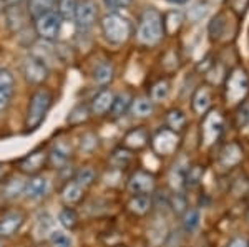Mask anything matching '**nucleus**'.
Segmentation results:
<instances>
[{"mask_svg":"<svg viewBox=\"0 0 249 247\" xmlns=\"http://www.w3.org/2000/svg\"><path fill=\"white\" fill-rule=\"evenodd\" d=\"M164 37L163 15L155 7H146L138 20L136 29V42L142 47H156Z\"/></svg>","mask_w":249,"mask_h":247,"instance_id":"1","label":"nucleus"},{"mask_svg":"<svg viewBox=\"0 0 249 247\" xmlns=\"http://www.w3.org/2000/svg\"><path fill=\"white\" fill-rule=\"evenodd\" d=\"M103 37L111 45H123L128 42V38L133 35V25L126 17H123L118 12H110L100 22Z\"/></svg>","mask_w":249,"mask_h":247,"instance_id":"2","label":"nucleus"},{"mask_svg":"<svg viewBox=\"0 0 249 247\" xmlns=\"http://www.w3.org/2000/svg\"><path fill=\"white\" fill-rule=\"evenodd\" d=\"M53 103V95L47 88H40L32 95L29 110H27L25 125L29 130H37L43 121H45L47 113L52 108Z\"/></svg>","mask_w":249,"mask_h":247,"instance_id":"3","label":"nucleus"},{"mask_svg":"<svg viewBox=\"0 0 249 247\" xmlns=\"http://www.w3.org/2000/svg\"><path fill=\"white\" fill-rule=\"evenodd\" d=\"M224 91H226V99L230 103L243 101L249 91V77H248L246 71L243 68L232 70L226 78Z\"/></svg>","mask_w":249,"mask_h":247,"instance_id":"4","label":"nucleus"},{"mask_svg":"<svg viewBox=\"0 0 249 247\" xmlns=\"http://www.w3.org/2000/svg\"><path fill=\"white\" fill-rule=\"evenodd\" d=\"M62 23H63V20L57 14V10L45 12V14L35 17V32H37L38 37L42 40H45V42H53L60 35Z\"/></svg>","mask_w":249,"mask_h":247,"instance_id":"5","label":"nucleus"},{"mask_svg":"<svg viewBox=\"0 0 249 247\" xmlns=\"http://www.w3.org/2000/svg\"><path fill=\"white\" fill-rule=\"evenodd\" d=\"M224 130V119L221 116L219 111H210L204 116L201 125V139L206 146H211L216 143Z\"/></svg>","mask_w":249,"mask_h":247,"instance_id":"6","label":"nucleus"},{"mask_svg":"<svg viewBox=\"0 0 249 247\" xmlns=\"http://www.w3.org/2000/svg\"><path fill=\"white\" fill-rule=\"evenodd\" d=\"M98 18V7L93 0H83L78 3L77 12H75V25L80 32H87L96 23Z\"/></svg>","mask_w":249,"mask_h":247,"instance_id":"7","label":"nucleus"},{"mask_svg":"<svg viewBox=\"0 0 249 247\" xmlns=\"http://www.w3.org/2000/svg\"><path fill=\"white\" fill-rule=\"evenodd\" d=\"M22 70H23V77L32 85H40L48 78V66L42 60H38L34 55H29L22 63Z\"/></svg>","mask_w":249,"mask_h":247,"instance_id":"8","label":"nucleus"},{"mask_svg":"<svg viewBox=\"0 0 249 247\" xmlns=\"http://www.w3.org/2000/svg\"><path fill=\"white\" fill-rule=\"evenodd\" d=\"M179 145V136L176 131L170 128L160 130L153 138V149L161 156H170L176 151Z\"/></svg>","mask_w":249,"mask_h":247,"instance_id":"9","label":"nucleus"},{"mask_svg":"<svg viewBox=\"0 0 249 247\" xmlns=\"http://www.w3.org/2000/svg\"><path fill=\"white\" fill-rule=\"evenodd\" d=\"M15 93V78L10 70H0V111H5L10 106Z\"/></svg>","mask_w":249,"mask_h":247,"instance_id":"10","label":"nucleus"},{"mask_svg":"<svg viewBox=\"0 0 249 247\" xmlns=\"http://www.w3.org/2000/svg\"><path fill=\"white\" fill-rule=\"evenodd\" d=\"M48 163V154L45 151H34V153L27 154L23 159H20L18 168L22 173L25 174H37L38 171H42L45 168V165Z\"/></svg>","mask_w":249,"mask_h":247,"instance_id":"11","label":"nucleus"},{"mask_svg":"<svg viewBox=\"0 0 249 247\" xmlns=\"http://www.w3.org/2000/svg\"><path fill=\"white\" fill-rule=\"evenodd\" d=\"M155 188V178L150 173L136 171L128 181V191L131 194H150Z\"/></svg>","mask_w":249,"mask_h":247,"instance_id":"12","label":"nucleus"},{"mask_svg":"<svg viewBox=\"0 0 249 247\" xmlns=\"http://www.w3.org/2000/svg\"><path fill=\"white\" fill-rule=\"evenodd\" d=\"M113 99H115V95L111 90H108V88L100 90L93 97V99H91L90 113L95 115V116H105L107 113H110Z\"/></svg>","mask_w":249,"mask_h":247,"instance_id":"13","label":"nucleus"},{"mask_svg":"<svg viewBox=\"0 0 249 247\" xmlns=\"http://www.w3.org/2000/svg\"><path fill=\"white\" fill-rule=\"evenodd\" d=\"M23 214L20 211H12L7 213L5 216L0 219V239L2 237H10L15 232H18V229L23 224Z\"/></svg>","mask_w":249,"mask_h":247,"instance_id":"14","label":"nucleus"},{"mask_svg":"<svg viewBox=\"0 0 249 247\" xmlns=\"http://www.w3.org/2000/svg\"><path fill=\"white\" fill-rule=\"evenodd\" d=\"M48 191V181L42 176H34L29 182L25 184V189H23V194H25L27 199H32V201H38L47 194Z\"/></svg>","mask_w":249,"mask_h":247,"instance_id":"15","label":"nucleus"},{"mask_svg":"<svg viewBox=\"0 0 249 247\" xmlns=\"http://www.w3.org/2000/svg\"><path fill=\"white\" fill-rule=\"evenodd\" d=\"M146 143H148V131L143 126L130 130L123 138L124 148H130V149H142L143 146H146Z\"/></svg>","mask_w":249,"mask_h":247,"instance_id":"16","label":"nucleus"},{"mask_svg":"<svg viewBox=\"0 0 249 247\" xmlns=\"http://www.w3.org/2000/svg\"><path fill=\"white\" fill-rule=\"evenodd\" d=\"M211 106V90L208 86H201L193 95V110L198 115H204Z\"/></svg>","mask_w":249,"mask_h":247,"instance_id":"17","label":"nucleus"},{"mask_svg":"<svg viewBox=\"0 0 249 247\" xmlns=\"http://www.w3.org/2000/svg\"><path fill=\"white\" fill-rule=\"evenodd\" d=\"M83 194H85V189H83L77 181H68L62 189V199L68 206H73L82 201Z\"/></svg>","mask_w":249,"mask_h":247,"instance_id":"18","label":"nucleus"},{"mask_svg":"<svg viewBox=\"0 0 249 247\" xmlns=\"http://www.w3.org/2000/svg\"><path fill=\"white\" fill-rule=\"evenodd\" d=\"M151 208V196L150 194H133V198L128 202V209L136 216H144Z\"/></svg>","mask_w":249,"mask_h":247,"instance_id":"19","label":"nucleus"},{"mask_svg":"<svg viewBox=\"0 0 249 247\" xmlns=\"http://www.w3.org/2000/svg\"><path fill=\"white\" fill-rule=\"evenodd\" d=\"M131 103H133V98H131V95L128 93V91L120 93L118 97H115L113 105H111V110H110L111 116H113V118L123 116V115L128 111V108L131 106Z\"/></svg>","mask_w":249,"mask_h":247,"instance_id":"20","label":"nucleus"},{"mask_svg":"<svg viewBox=\"0 0 249 247\" xmlns=\"http://www.w3.org/2000/svg\"><path fill=\"white\" fill-rule=\"evenodd\" d=\"M113 77H115V68L110 62L100 63V65L93 70V80L98 83V85H103V86L108 85V83H111Z\"/></svg>","mask_w":249,"mask_h":247,"instance_id":"21","label":"nucleus"},{"mask_svg":"<svg viewBox=\"0 0 249 247\" xmlns=\"http://www.w3.org/2000/svg\"><path fill=\"white\" fill-rule=\"evenodd\" d=\"M155 111V103L151 101V98H136L131 103V113L138 118H146L151 116V113Z\"/></svg>","mask_w":249,"mask_h":247,"instance_id":"22","label":"nucleus"},{"mask_svg":"<svg viewBox=\"0 0 249 247\" xmlns=\"http://www.w3.org/2000/svg\"><path fill=\"white\" fill-rule=\"evenodd\" d=\"M183 25V14L181 12L173 10L170 14H166L163 17V27H164V33L168 35H175L176 32L181 29Z\"/></svg>","mask_w":249,"mask_h":247,"instance_id":"23","label":"nucleus"},{"mask_svg":"<svg viewBox=\"0 0 249 247\" xmlns=\"http://www.w3.org/2000/svg\"><path fill=\"white\" fill-rule=\"evenodd\" d=\"M230 27V22L226 20V15L224 14H218L213 22L210 23V35L213 40H219L226 35V30Z\"/></svg>","mask_w":249,"mask_h":247,"instance_id":"24","label":"nucleus"},{"mask_svg":"<svg viewBox=\"0 0 249 247\" xmlns=\"http://www.w3.org/2000/svg\"><path fill=\"white\" fill-rule=\"evenodd\" d=\"M58 0H29V15L30 17H38V15L45 14L55 9Z\"/></svg>","mask_w":249,"mask_h":247,"instance_id":"25","label":"nucleus"},{"mask_svg":"<svg viewBox=\"0 0 249 247\" xmlns=\"http://www.w3.org/2000/svg\"><path fill=\"white\" fill-rule=\"evenodd\" d=\"M171 91V85L168 80H160V82H156L153 86H151V101L153 103H158V101H163V99L168 98V95H170Z\"/></svg>","mask_w":249,"mask_h":247,"instance_id":"26","label":"nucleus"},{"mask_svg":"<svg viewBox=\"0 0 249 247\" xmlns=\"http://www.w3.org/2000/svg\"><path fill=\"white\" fill-rule=\"evenodd\" d=\"M57 5H58L57 14L62 17V20H73L75 18V12H77V7H78L77 0H58Z\"/></svg>","mask_w":249,"mask_h":247,"instance_id":"27","label":"nucleus"},{"mask_svg":"<svg viewBox=\"0 0 249 247\" xmlns=\"http://www.w3.org/2000/svg\"><path fill=\"white\" fill-rule=\"evenodd\" d=\"M88 116H90V110H88V106L83 105V103H80V105H77L73 110L70 111V113H68L67 121L70 123V125H82L83 121H87Z\"/></svg>","mask_w":249,"mask_h":247,"instance_id":"28","label":"nucleus"},{"mask_svg":"<svg viewBox=\"0 0 249 247\" xmlns=\"http://www.w3.org/2000/svg\"><path fill=\"white\" fill-rule=\"evenodd\" d=\"M166 123H168V126H170V130L179 131L186 125V116H184V113L181 110H171L166 116Z\"/></svg>","mask_w":249,"mask_h":247,"instance_id":"29","label":"nucleus"},{"mask_svg":"<svg viewBox=\"0 0 249 247\" xmlns=\"http://www.w3.org/2000/svg\"><path fill=\"white\" fill-rule=\"evenodd\" d=\"M241 159V149L238 145H230L226 149L223 151V156H221V165L223 166H232L236 165Z\"/></svg>","mask_w":249,"mask_h":247,"instance_id":"30","label":"nucleus"},{"mask_svg":"<svg viewBox=\"0 0 249 247\" xmlns=\"http://www.w3.org/2000/svg\"><path fill=\"white\" fill-rule=\"evenodd\" d=\"M58 221H60V224H62L63 228L75 229V228H77V224H78V216H77V213H75V209L65 208V209L60 211Z\"/></svg>","mask_w":249,"mask_h":247,"instance_id":"31","label":"nucleus"},{"mask_svg":"<svg viewBox=\"0 0 249 247\" xmlns=\"http://www.w3.org/2000/svg\"><path fill=\"white\" fill-rule=\"evenodd\" d=\"M23 189H25V182L20 178H14V179H10L5 184V188H3V196L14 199V198H17L18 194H22Z\"/></svg>","mask_w":249,"mask_h":247,"instance_id":"32","label":"nucleus"},{"mask_svg":"<svg viewBox=\"0 0 249 247\" xmlns=\"http://www.w3.org/2000/svg\"><path fill=\"white\" fill-rule=\"evenodd\" d=\"M95 178H96V173L93 168H90V166H87V168H82L77 173V178H75V181L78 182L80 186H82L83 189L85 188H90L91 184L95 182Z\"/></svg>","mask_w":249,"mask_h":247,"instance_id":"33","label":"nucleus"},{"mask_svg":"<svg viewBox=\"0 0 249 247\" xmlns=\"http://www.w3.org/2000/svg\"><path fill=\"white\" fill-rule=\"evenodd\" d=\"M50 242L53 247H73V239L63 231H52Z\"/></svg>","mask_w":249,"mask_h":247,"instance_id":"34","label":"nucleus"},{"mask_svg":"<svg viewBox=\"0 0 249 247\" xmlns=\"http://www.w3.org/2000/svg\"><path fill=\"white\" fill-rule=\"evenodd\" d=\"M131 158L133 156H131V153L126 148H118V149H115L113 156H111V163H113L115 166H118V168H126L131 163Z\"/></svg>","mask_w":249,"mask_h":247,"instance_id":"35","label":"nucleus"},{"mask_svg":"<svg viewBox=\"0 0 249 247\" xmlns=\"http://www.w3.org/2000/svg\"><path fill=\"white\" fill-rule=\"evenodd\" d=\"M68 158H70V154H68V151L63 149L62 146H57V148H53V149L50 151V154H48V161H50L53 166L65 165V163L68 161Z\"/></svg>","mask_w":249,"mask_h":247,"instance_id":"36","label":"nucleus"},{"mask_svg":"<svg viewBox=\"0 0 249 247\" xmlns=\"http://www.w3.org/2000/svg\"><path fill=\"white\" fill-rule=\"evenodd\" d=\"M199 221H201L199 211H196V209L188 211L186 216H184V229H186L188 232H191V231H195L199 226Z\"/></svg>","mask_w":249,"mask_h":247,"instance_id":"37","label":"nucleus"},{"mask_svg":"<svg viewBox=\"0 0 249 247\" xmlns=\"http://www.w3.org/2000/svg\"><path fill=\"white\" fill-rule=\"evenodd\" d=\"M249 123V99H244L241 108L238 110V125L246 126Z\"/></svg>","mask_w":249,"mask_h":247,"instance_id":"38","label":"nucleus"},{"mask_svg":"<svg viewBox=\"0 0 249 247\" xmlns=\"http://www.w3.org/2000/svg\"><path fill=\"white\" fill-rule=\"evenodd\" d=\"M133 0H103V3L110 9L111 12L120 10V9H126V7L131 5Z\"/></svg>","mask_w":249,"mask_h":247,"instance_id":"39","label":"nucleus"},{"mask_svg":"<svg viewBox=\"0 0 249 247\" xmlns=\"http://www.w3.org/2000/svg\"><path fill=\"white\" fill-rule=\"evenodd\" d=\"M199 178H201V169H199V166H196V168H193V169L188 171L186 181H188V184L195 186L196 182L199 181Z\"/></svg>","mask_w":249,"mask_h":247,"instance_id":"40","label":"nucleus"},{"mask_svg":"<svg viewBox=\"0 0 249 247\" xmlns=\"http://www.w3.org/2000/svg\"><path fill=\"white\" fill-rule=\"evenodd\" d=\"M52 226H53V219H52V216H48V217H47V222H43V217H42V216L38 217V229H40V234L48 232V231L52 229Z\"/></svg>","mask_w":249,"mask_h":247,"instance_id":"41","label":"nucleus"},{"mask_svg":"<svg viewBox=\"0 0 249 247\" xmlns=\"http://www.w3.org/2000/svg\"><path fill=\"white\" fill-rule=\"evenodd\" d=\"M228 247H248V241H246V239H241V237L232 239Z\"/></svg>","mask_w":249,"mask_h":247,"instance_id":"42","label":"nucleus"},{"mask_svg":"<svg viewBox=\"0 0 249 247\" xmlns=\"http://www.w3.org/2000/svg\"><path fill=\"white\" fill-rule=\"evenodd\" d=\"M23 0H3V3L5 5H9V7H15V5H20Z\"/></svg>","mask_w":249,"mask_h":247,"instance_id":"43","label":"nucleus"},{"mask_svg":"<svg viewBox=\"0 0 249 247\" xmlns=\"http://www.w3.org/2000/svg\"><path fill=\"white\" fill-rule=\"evenodd\" d=\"M166 2L173 3V5H184V3H186L188 0H166Z\"/></svg>","mask_w":249,"mask_h":247,"instance_id":"44","label":"nucleus"},{"mask_svg":"<svg viewBox=\"0 0 249 247\" xmlns=\"http://www.w3.org/2000/svg\"><path fill=\"white\" fill-rule=\"evenodd\" d=\"M5 3H3V0H0V15H2L3 14V10H5Z\"/></svg>","mask_w":249,"mask_h":247,"instance_id":"45","label":"nucleus"},{"mask_svg":"<svg viewBox=\"0 0 249 247\" xmlns=\"http://www.w3.org/2000/svg\"><path fill=\"white\" fill-rule=\"evenodd\" d=\"M3 173H5V169H3V166H0V178L3 176Z\"/></svg>","mask_w":249,"mask_h":247,"instance_id":"46","label":"nucleus"},{"mask_svg":"<svg viewBox=\"0 0 249 247\" xmlns=\"http://www.w3.org/2000/svg\"><path fill=\"white\" fill-rule=\"evenodd\" d=\"M0 247H2V244H0Z\"/></svg>","mask_w":249,"mask_h":247,"instance_id":"47","label":"nucleus"}]
</instances>
